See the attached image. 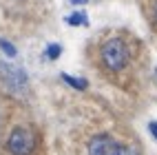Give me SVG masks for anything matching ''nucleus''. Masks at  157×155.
Masks as SVG:
<instances>
[{"label": "nucleus", "instance_id": "1", "mask_svg": "<svg viewBox=\"0 0 157 155\" xmlns=\"http://www.w3.org/2000/svg\"><path fill=\"white\" fill-rule=\"evenodd\" d=\"M102 62L109 71H122L128 62V49L122 40H109L102 47Z\"/></svg>", "mask_w": 157, "mask_h": 155}, {"label": "nucleus", "instance_id": "2", "mask_svg": "<svg viewBox=\"0 0 157 155\" xmlns=\"http://www.w3.org/2000/svg\"><path fill=\"white\" fill-rule=\"evenodd\" d=\"M36 146V135L29 129H16L7 140V151L11 155H31Z\"/></svg>", "mask_w": 157, "mask_h": 155}, {"label": "nucleus", "instance_id": "3", "mask_svg": "<svg viewBox=\"0 0 157 155\" xmlns=\"http://www.w3.org/2000/svg\"><path fill=\"white\" fill-rule=\"evenodd\" d=\"M122 144L111 135H93L89 140V155H117Z\"/></svg>", "mask_w": 157, "mask_h": 155}, {"label": "nucleus", "instance_id": "4", "mask_svg": "<svg viewBox=\"0 0 157 155\" xmlns=\"http://www.w3.org/2000/svg\"><path fill=\"white\" fill-rule=\"evenodd\" d=\"M0 69H2L5 80H7V84H9V87H13V89H22V87L27 84V76H25L20 69H13L11 64H0Z\"/></svg>", "mask_w": 157, "mask_h": 155}, {"label": "nucleus", "instance_id": "5", "mask_svg": "<svg viewBox=\"0 0 157 155\" xmlns=\"http://www.w3.org/2000/svg\"><path fill=\"white\" fill-rule=\"evenodd\" d=\"M62 80H64V82H67L69 87H73V89H78V91H84V89H86V80L73 78V76H69V73H62Z\"/></svg>", "mask_w": 157, "mask_h": 155}, {"label": "nucleus", "instance_id": "6", "mask_svg": "<svg viewBox=\"0 0 157 155\" xmlns=\"http://www.w3.org/2000/svg\"><path fill=\"white\" fill-rule=\"evenodd\" d=\"M69 25H73V27H80V25H89V20H86V16L84 14H73V16H69V20H67Z\"/></svg>", "mask_w": 157, "mask_h": 155}, {"label": "nucleus", "instance_id": "7", "mask_svg": "<svg viewBox=\"0 0 157 155\" xmlns=\"http://www.w3.org/2000/svg\"><path fill=\"white\" fill-rule=\"evenodd\" d=\"M60 51H62L60 45H49V47H47V58H49V60H58V58H60Z\"/></svg>", "mask_w": 157, "mask_h": 155}, {"label": "nucleus", "instance_id": "8", "mask_svg": "<svg viewBox=\"0 0 157 155\" xmlns=\"http://www.w3.org/2000/svg\"><path fill=\"white\" fill-rule=\"evenodd\" d=\"M0 47H2V51H5L9 58H13V56H16V47H13V45H9L7 40H2V38H0Z\"/></svg>", "mask_w": 157, "mask_h": 155}, {"label": "nucleus", "instance_id": "9", "mask_svg": "<svg viewBox=\"0 0 157 155\" xmlns=\"http://www.w3.org/2000/svg\"><path fill=\"white\" fill-rule=\"evenodd\" d=\"M117 155H140V151L135 149V146H122Z\"/></svg>", "mask_w": 157, "mask_h": 155}, {"label": "nucleus", "instance_id": "10", "mask_svg": "<svg viewBox=\"0 0 157 155\" xmlns=\"http://www.w3.org/2000/svg\"><path fill=\"white\" fill-rule=\"evenodd\" d=\"M148 131L153 133V138L157 140V122H151V124H148Z\"/></svg>", "mask_w": 157, "mask_h": 155}, {"label": "nucleus", "instance_id": "11", "mask_svg": "<svg viewBox=\"0 0 157 155\" xmlns=\"http://www.w3.org/2000/svg\"><path fill=\"white\" fill-rule=\"evenodd\" d=\"M73 5H84V2H89V0H71Z\"/></svg>", "mask_w": 157, "mask_h": 155}, {"label": "nucleus", "instance_id": "12", "mask_svg": "<svg viewBox=\"0 0 157 155\" xmlns=\"http://www.w3.org/2000/svg\"><path fill=\"white\" fill-rule=\"evenodd\" d=\"M155 16H157V5H155Z\"/></svg>", "mask_w": 157, "mask_h": 155}, {"label": "nucleus", "instance_id": "13", "mask_svg": "<svg viewBox=\"0 0 157 155\" xmlns=\"http://www.w3.org/2000/svg\"><path fill=\"white\" fill-rule=\"evenodd\" d=\"M155 76H157V69H155Z\"/></svg>", "mask_w": 157, "mask_h": 155}]
</instances>
